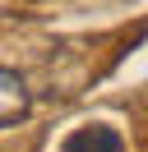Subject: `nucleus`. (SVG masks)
I'll list each match as a JSON object with an SVG mask.
<instances>
[{
    "label": "nucleus",
    "instance_id": "nucleus-2",
    "mask_svg": "<svg viewBox=\"0 0 148 152\" xmlns=\"http://www.w3.org/2000/svg\"><path fill=\"white\" fill-rule=\"evenodd\" d=\"M28 111H33V92H28V83L14 74V69L0 65V129L18 124Z\"/></svg>",
    "mask_w": 148,
    "mask_h": 152
},
{
    "label": "nucleus",
    "instance_id": "nucleus-1",
    "mask_svg": "<svg viewBox=\"0 0 148 152\" xmlns=\"http://www.w3.org/2000/svg\"><path fill=\"white\" fill-rule=\"evenodd\" d=\"M60 152H125V134L111 124H79L65 134Z\"/></svg>",
    "mask_w": 148,
    "mask_h": 152
}]
</instances>
